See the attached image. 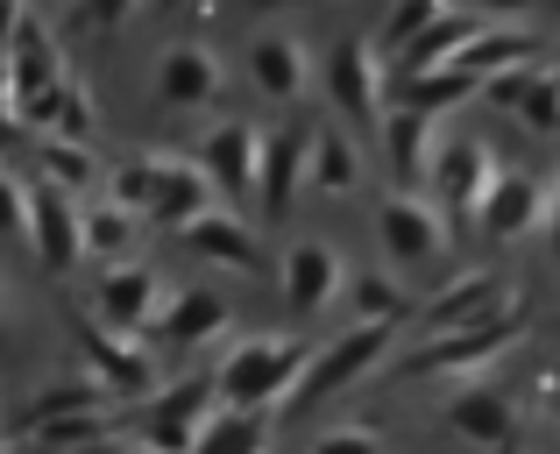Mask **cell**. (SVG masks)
<instances>
[{"instance_id": "cell-1", "label": "cell", "mask_w": 560, "mask_h": 454, "mask_svg": "<svg viewBox=\"0 0 560 454\" xmlns=\"http://www.w3.org/2000/svg\"><path fill=\"white\" fill-rule=\"evenodd\" d=\"M305 362H313V348L305 341H242L228 356V370H220V398L242 405V412H270V405H291V391H299Z\"/></svg>"}, {"instance_id": "cell-2", "label": "cell", "mask_w": 560, "mask_h": 454, "mask_svg": "<svg viewBox=\"0 0 560 454\" xmlns=\"http://www.w3.org/2000/svg\"><path fill=\"white\" fill-rule=\"evenodd\" d=\"M121 193H128V207H142L150 221H171V228H191L199 213H213V178L199 164H178V156L128 164Z\"/></svg>"}, {"instance_id": "cell-3", "label": "cell", "mask_w": 560, "mask_h": 454, "mask_svg": "<svg viewBox=\"0 0 560 454\" xmlns=\"http://www.w3.org/2000/svg\"><path fill=\"white\" fill-rule=\"evenodd\" d=\"M397 334V319H362L355 334H341L334 348H319L313 362H305V376H299V391H291V405L284 412H305V405H319V398H334V391H348L362 370L383 356V341Z\"/></svg>"}, {"instance_id": "cell-4", "label": "cell", "mask_w": 560, "mask_h": 454, "mask_svg": "<svg viewBox=\"0 0 560 454\" xmlns=\"http://www.w3.org/2000/svg\"><path fill=\"white\" fill-rule=\"evenodd\" d=\"M28 242H36V256L50 263V270L85 248V221L71 213V199H65V185H57V178L28 185Z\"/></svg>"}, {"instance_id": "cell-5", "label": "cell", "mask_w": 560, "mask_h": 454, "mask_svg": "<svg viewBox=\"0 0 560 454\" xmlns=\"http://www.w3.org/2000/svg\"><path fill=\"white\" fill-rule=\"evenodd\" d=\"M376 234H383V248H390L397 263H433L440 248H447L440 213L419 207V199H383V207H376Z\"/></svg>"}, {"instance_id": "cell-6", "label": "cell", "mask_w": 560, "mask_h": 454, "mask_svg": "<svg viewBox=\"0 0 560 454\" xmlns=\"http://www.w3.org/2000/svg\"><path fill=\"white\" fill-rule=\"evenodd\" d=\"M334 291H341V256L327 242H299L284 256V305L291 313H319Z\"/></svg>"}, {"instance_id": "cell-7", "label": "cell", "mask_w": 560, "mask_h": 454, "mask_svg": "<svg viewBox=\"0 0 560 454\" xmlns=\"http://www.w3.org/2000/svg\"><path fill=\"white\" fill-rule=\"evenodd\" d=\"M213 412H220V405L206 398V384H185L178 398H164V405L150 412V441H156V454H191V447H199V433L213 427Z\"/></svg>"}, {"instance_id": "cell-8", "label": "cell", "mask_w": 560, "mask_h": 454, "mask_svg": "<svg viewBox=\"0 0 560 454\" xmlns=\"http://www.w3.org/2000/svg\"><path fill=\"white\" fill-rule=\"evenodd\" d=\"M504 334H511V319L497 313V319H482V327H462V334H440V341H425L419 356L405 362V370L433 376V370H468V362H490L497 348H504Z\"/></svg>"}, {"instance_id": "cell-9", "label": "cell", "mask_w": 560, "mask_h": 454, "mask_svg": "<svg viewBox=\"0 0 560 454\" xmlns=\"http://www.w3.org/2000/svg\"><path fill=\"white\" fill-rule=\"evenodd\" d=\"M327 85H334V107L348 114L355 128H376V57L362 43H341L327 65Z\"/></svg>"}, {"instance_id": "cell-10", "label": "cell", "mask_w": 560, "mask_h": 454, "mask_svg": "<svg viewBox=\"0 0 560 454\" xmlns=\"http://www.w3.org/2000/svg\"><path fill=\"white\" fill-rule=\"evenodd\" d=\"M504 313V291H497V277H468L462 291H440L433 305H425V341H440V334H462V327H482V319Z\"/></svg>"}, {"instance_id": "cell-11", "label": "cell", "mask_w": 560, "mask_h": 454, "mask_svg": "<svg viewBox=\"0 0 560 454\" xmlns=\"http://www.w3.org/2000/svg\"><path fill=\"white\" fill-rule=\"evenodd\" d=\"M490 185H497V171H490V156H482L476 142L440 150V199H447V213H468V221H476L482 199H490Z\"/></svg>"}, {"instance_id": "cell-12", "label": "cell", "mask_w": 560, "mask_h": 454, "mask_svg": "<svg viewBox=\"0 0 560 454\" xmlns=\"http://www.w3.org/2000/svg\"><path fill=\"white\" fill-rule=\"evenodd\" d=\"M206 178L228 185V193H248V185H262V136L242 121H228L213 142H206Z\"/></svg>"}, {"instance_id": "cell-13", "label": "cell", "mask_w": 560, "mask_h": 454, "mask_svg": "<svg viewBox=\"0 0 560 454\" xmlns=\"http://www.w3.org/2000/svg\"><path fill=\"white\" fill-rule=\"evenodd\" d=\"M482 234H490V242H511V234H525L539 221V178H525V171H497V185H490V199H482Z\"/></svg>"}, {"instance_id": "cell-14", "label": "cell", "mask_w": 560, "mask_h": 454, "mask_svg": "<svg viewBox=\"0 0 560 454\" xmlns=\"http://www.w3.org/2000/svg\"><path fill=\"white\" fill-rule=\"evenodd\" d=\"M156 93L171 100V107H206V100L220 93V71L206 50H164V65H156Z\"/></svg>"}, {"instance_id": "cell-15", "label": "cell", "mask_w": 560, "mask_h": 454, "mask_svg": "<svg viewBox=\"0 0 560 454\" xmlns=\"http://www.w3.org/2000/svg\"><path fill=\"white\" fill-rule=\"evenodd\" d=\"M248 71H256V85L270 100H299L305 93V50L291 36H262L256 50H248Z\"/></svg>"}, {"instance_id": "cell-16", "label": "cell", "mask_w": 560, "mask_h": 454, "mask_svg": "<svg viewBox=\"0 0 560 454\" xmlns=\"http://www.w3.org/2000/svg\"><path fill=\"white\" fill-rule=\"evenodd\" d=\"M447 419H454V433H468V441H482V447L511 441V405L490 398V391H468V398H454Z\"/></svg>"}, {"instance_id": "cell-17", "label": "cell", "mask_w": 560, "mask_h": 454, "mask_svg": "<svg viewBox=\"0 0 560 454\" xmlns=\"http://www.w3.org/2000/svg\"><path fill=\"white\" fill-rule=\"evenodd\" d=\"M262 412H242V405H228V412H213V427L199 433V447L191 454H262Z\"/></svg>"}, {"instance_id": "cell-18", "label": "cell", "mask_w": 560, "mask_h": 454, "mask_svg": "<svg viewBox=\"0 0 560 454\" xmlns=\"http://www.w3.org/2000/svg\"><path fill=\"white\" fill-rule=\"evenodd\" d=\"M504 100L533 128H560V79H553V71H511V79H504Z\"/></svg>"}, {"instance_id": "cell-19", "label": "cell", "mask_w": 560, "mask_h": 454, "mask_svg": "<svg viewBox=\"0 0 560 454\" xmlns=\"http://www.w3.org/2000/svg\"><path fill=\"white\" fill-rule=\"evenodd\" d=\"M447 14H454L447 0H405V8L390 14V28H383V50L411 57V50H419V43H425V36L440 28V22H447Z\"/></svg>"}, {"instance_id": "cell-20", "label": "cell", "mask_w": 560, "mask_h": 454, "mask_svg": "<svg viewBox=\"0 0 560 454\" xmlns=\"http://www.w3.org/2000/svg\"><path fill=\"white\" fill-rule=\"evenodd\" d=\"M150 299H156V284L142 270H107V284H100V305H107L114 327H136L150 313Z\"/></svg>"}, {"instance_id": "cell-21", "label": "cell", "mask_w": 560, "mask_h": 454, "mask_svg": "<svg viewBox=\"0 0 560 454\" xmlns=\"http://www.w3.org/2000/svg\"><path fill=\"white\" fill-rule=\"evenodd\" d=\"M185 242L206 248V256H220V263H256V248H248V228L220 221V213H199V221L185 228Z\"/></svg>"}, {"instance_id": "cell-22", "label": "cell", "mask_w": 560, "mask_h": 454, "mask_svg": "<svg viewBox=\"0 0 560 454\" xmlns=\"http://www.w3.org/2000/svg\"><path fill=\"white\" fill-rule=\"evenodd\" d=\"M305 164V142H262V213L291 199V171Z\"/></svg>"}, {"instance_id": "cell-23", "label": "cell", "mask_w": 560, "mask_h": 454, "mask_svg": "<svg viewBox=\"0 0 560 454\" xmlns=\"http://www.w3.org/2000/svg\"><path fill=\"white\" fill-rule=\"evenodd\" d=\"M220 319H228V313H220V299L191 291V299H178V305H171V319H164V341H171V348H185V341H199L206 327H220Z\"/></svg>"}, {"instance_id": "cell-24", "label": "cell", "mask_w": 560, "mask_h": 454, "mask_svg": "<svg viewBox=\"0 0 560 454\" xmlns=\"http://www.w3.org/2000/svg\"><path fill=\"white\" fill-rule=\"evenodd\" d=\"M355 178H362V171H355V150H348L341 136H319L313 142V185H319V193H348Z\"/></svg>"}, {"instance_id": "cell-25", "label": "cell", "mask_w": 560, "mask_h": 454, "mask_svg": "<svg viewBox=\"0 0 560 454\" xmlns=\"http://www.w3.org/2000/svg\"><path fill=\"white\" fill-rule=\"evenodd\" d=\"M0 234H28V185L0 178Z\"/></svg>"}, {"instance_id": "cell-26", "label": "cell", "mask_w": 560, "mask_h": 454, "mask_svg": "<svg viewBox=\"0 0 560 454\" xmlns=\"http://www.w3.org/2000/svg\"><path fill=\"white\" fill-rule=\"evenodd\" d=\"M313 454H383L370 433H355V427H341V433H319L313 441Z\"/></svg>"}, {"instance_id": "cell-27", "label": "cell", "mask_w": 560, "mask_h": 454, "mask_svg": "<svg viewBox=\"0 0 560 454\" xmlns=\"http://www.w3.org/2000/svg\"><path fill=\"white\" fill-rule=\"evenodd\" d=\"M85 242L93 248H121L128 242V213H93V221H85Z\"/></svg>"}, {"instance_id": "cell-28", "label": "cell", "mask_w": 560, "mask_h": 454, "mask_svg": "<svg viewBox=\"0 0 560 454\" xmlns=\"http://www.w3.org/2000/svg\"><path fill=\"white\" fill-rule=\"evenodd\" d=\"M482 8H490V14H525L533 0H482Z\"/></svg>"}, {"instance_id": "cell-29", "label": "cell", "mask_w": 560, "mask_h": 454, "mask_svg": "<svg viewBox=\"0 0 560 454\" xmlns=\"http://www.w3.org/2000/svg\"><path fill=\"white\" fill-rule=\"evenodd\" d=\"M128 8V0H100V14H121Z\"/></svg>"}, {"instance_id": "cell-30", "label": "cell", "mask_w": 560, "mask_h": 454, "mask_svg": "<svg viewBox=\"0 0 560 454\" xmlns=\"http://www.w3.org/2000/svg\"><path fill=\"white\" fill-rule=\"evenodd\" d=\"M0 348H8V313H0Z\"/></svg>"}]
</instances>
